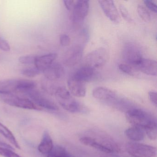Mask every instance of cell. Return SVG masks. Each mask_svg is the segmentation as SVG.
<instances>
[{
  "label": "cell",
  "mask_w": 157,
  "mask_h": 157,
  "mask_svg": "<svg viewBox=\"0 0 157 157\" xmlns=\"http://www.w3.org/2000/svg\"><path fill=\"white\" fill-rule=\"evenodd\" d=\"M126 118L128 123L134 126L146 130L157 125L156 119L147 112L138 108H132L126 113Z\"/></svg>",
  "instance_id": "6da1fadb"
},
{
  "label": "cell",
  "mask_w": 157,
  "mask_h": 157,
  "mask_svg": "<svg viewBox=\"0 0 157 157\" xmlns=\"http://www.w3.org/2000/svg\"><path fill=\"white\" fill-rule=\"evenodd\" d=\"M82 144L95 149L105 153H112L119 150L117 145L114 142L105 140H100L90 136H83L79 140Z\"/></svg>",
  "instance_id": "7a4b0ae2"
},
{
  "label": "cell",
  "mask_w": 157,
  "mask_h": 157,
  "mask_svg": "<svg viewBox=\"0 0 157 157\" xmlns=\"http://www.w3.org/2000/svg\"><path fill=\"white\" fill-rule=\"evenodd\" d=\"M127 152L134 157H156L157 149L155 147L136 142L127 143Z\"/></svg>",
  "instance_id": "3957f363"
},
{
  "label": "cell",
  "mask_w": 157,
  "mask_h": 157,
  "mask_svg": "<svg viewBox=\"0 0 157 157\" xmlns=\"http://www.w3.org/2000/svg\"><path fill=\"white\" fill-rule=\"evenodd\" d=\"M123 58L128 65L136 69L138 64L143 59L142 51L139 47L132 43L126 44L123 50Z\"/></svg>",
  "instance_id": "277c9868"
},
{
  "label": "cell",
  "mask_w": 157,
  "mask_h": 157,
  "mask_svg": "<svg viewBox=\"0 0 157 157\" xmlns=\"http://www.w3.org/2000/svg\"><path fill=\"white\" fill-rule=\"evenodd\" d=\"M108 58L106 49L104 48H97L86 56L85 58V66L92 68H99L104 66Z\"/></svg>",
  "instance_id": "5b68a950"
},
{
  "label": "cell",
  "mask_w": 157,
  "mask_h": 157,
  "mask_svg": "<svg viewBox=\"0 0 157 157\" xmlns=\"http://www.w3.org/2000/svg\"><path fill=\"white\" fill-rule=\"evenodd\" d=\"M37 106L51 111H57L59 110L58 105L52 100L47 97L39 91L34 89L25 94Z\"/></svg>",
  "instance_id": "8992f818"
},
{
  "label": "cell",
  "mask_w": 157,
  "mask_h": 157,
  "mask_svg": "<svg viewBox=\"0 0 157 157\" xmlns=\"http://www.w3.org/2000/svg\"><path fill=\"white\" fill-rule=\"evenodd\" d=\"M2 95V98L3 101L11 106L29 110H38L41 109L40 107L35 104L28 98L20 97L14 94Z\"/></svg>",
  "instance_id": "52a82bcc"
},
{
  "label": "cell",
  "mask_w": 157,
  "mask_h": 157,
  "mask_svg": "<svg viewBox=\"0 0 157 157\" xmlns=\"http://www.w3.org/2000/svg\"><path fill=\"white\" fill-rule=\"evenodd\" d=\"M93 96L95 99L112 105L117 107L121 99H118L116 93L108 88L99 87L93 90Z\"/></svg>",
  "instance_id": "ba28073f"
},
{
  "label": "cell",
  "mask_w": 157,
  "mask_h": 157,
  "mask_svg": "<svg viewBox=\"0 0 157 157\" xmlns=\"http://www.w3.org/2000/svg\"><path fill=\"white\" fill-rule=\"evenodd\" d=\"M57 100L62 108L71 113H83L87 112V108L73 98L71 94Z\"/></svg>",
  "instance_id": "9c48e42d"
},
{
  "label": "cell",
  "mask_w": 157,
  "mask_h": 157,
  "mask_svg": "<svg viewBox=\"0 0 157 157\" xmlns=\"http://www.w3.org/2000/svg\"><path fill=\"white\" fill-rule=\"evenodd\" d=\"M98 2L106 17L113 22L116 24L120 22L119 13L113 1H99Z\"/></svg>",
  "instance_id": "30bf717a"
},
{
  "label": "cell",
  "mask_w": 157,
  "mask_h": 157,
  "mask_svg": "<svg viewBox=\"0 0 157 157\" xmlns=\"http://www.w3.org/2000/svg\"><path fill=\"white\" fill-rule=\"evenodd\" d=\"M90 10V2L79 0L75 2L72 13V19L75 22H80L88 15Z\"/></svg>",
  "instance_id": "8fae6325"
},
{
  "label": "cell",
  "mask_w": 157,
  "mask_h": 157,
  "mask_svg": "<svg viewBox=\"0 0 157 157\" xmlns=\"http://www.w3.org/2000/svg\"><path fill=\"white\" fill-rule=\"evenodd\" d=\"M83 48L80 46H76L71 48L66 53L64 63L69 67L75 66L81 59Z\"/></svg>",
  "instance_id": "7c38bea8"
},
{
  "label": "cell",
  "mask_w": 157,
  "mask_h": 157,
  "mask_svg": "<svg viewBox=\"0 0 157 157\" xmlns=\"http://www.w3.org/2000/svg\"><path fill=\"white\" fill-rule=\"evenodd\" d=\"M42 72L48 80L55 81L61 78L64 76L65 70L61 64L54 62Z\"/></svg>",
  "instance_id": "4fadbf2b"
},
{
  "label": "cell",
  "mask_w": 157,
  "mask_h": 157,
  "mask_svg": "<svg viewBox=\"0 0 157 157\" xmlns=\"http://www.w3.org/2000/svg\"><path fill=\"white\" fill-rule=\"evenodd\" d=\"M82 82L72 76L67 81V86L71 94L77 97H83L86 95V87Z\"/></svg>",
  "instance_id": "5bb4252c"
},
{
  "label": "cell",
  "mask_w": 157,
  "mask_h": 157,
  "mask_svg": "<svg viewBox=\"0 0 157 157\" xmlns=\"http://www.w3.org/2000/svg\"><path fill=\"white\" fill-rule=\"evenodd\" d=\"M20 79H10L0 80V94H13L19 92Z\"/></svg>",
  "instance_id": "9a60e30c"
},
{
  "label": "cell",
  "mask_w": 157,
  "mask_h": 157,
  "mask_svg": "<svg viewBox=\"0 0 157 157\" xmlns=\"http://www.w3.org/2000/svg\"><path fill=\"white\" fill-rule=\"evenodd\" d=\"M57 57L56 53H49L42 56H36L34 65L42 72L47 68L52 65Z\"/></svg>",
  "instance_id": "2e32d148"
},
{
  "label": "cell",
  "mask_w": 157,
  "mask_h": 157,
  "mask_svg": "<svg viewBox=\"0 0 157 157\" xmlns=\"http://www.w3.org/2000/svg\"><path fill=\"white\" fill-rule=\"evenodd\" d=\"M136 69L139 70L144 74L150 76L157 75V61L152 59L143 58L138 64Z\"/></svg>",
  "instance_id": "e0dca14e"
},
{
  "label": "cell",
  "mask_w": 157,
  "mask_h": 157,
  "mask_svg": "<svg viewBox=\"0 0 157 157\" xmlns=\"http://www.w3.org/2000/svg\"><path fill=\"white\" fill-rule=\"evenodd\" d=\"M95 71L94 69L88 66H84L79 69L75 72L73 77L84 83L91 81L94 77Z\"/></svg>",
  "instance_id": "ac0fdd59"
},
{
  "label": "cell",
  "mask_w": 157,
  "mask_h": 157,
  "mask_svg": "<svg viewBox=\"0 0 157 157\" xmlns=\"http://www.w3.org/2000/svg\"><path fill=\"white\" fill-rule=\"evenodd\" d=\"M54 144L52 138L48 131L44 132L41 142L38 146V150L40 153L47 155L54 147Z\"/></svg>",
  "instance_id": "d6986e66"
},
{
  "label": "cell",
  "mask_w": 157,
  "mask_h": 157,
  "mask_svg": "<svg viewBox=\"0 0 157 157\" xmlns=\"http://www.w3.org/2000/svg\"><path fill=\"white\" fill-rule=\"evenodd\" d=\"M126 136L131 140L139 141L143 140L145 138V131L140 128L133 126L127 128L125 131Z\"/></svg>",
  "instance_id": "ffe728a7"
},
{
  "label": "cell",
  "mask_w": 157,
  "mask_h": 157,
  "mask_svg": "<svg viewBox=\"0 0 157 157\" xmlns=\"http://www.w3.org/2000/svg\"><path fill=\"white\" fill-rule=\"evenodd\" d=\"M0 134H2L5 138L7 139L13 146L17 149H21V147L13 136V134L6 126L0 123Z\"/></svg>",
  "instance_id": "44dd1931"
},
{
  "label": "cell",
  "mask_w": 157,
  "mask_h": 157,
  "mask_svg": "<svg viewBox=\"0 0 157 157\" xmlns=\"http://www.w3.org/2000/svg\"><path fill=\"white\" fill-rule=\"evenodd\" d=\"M47 157H74L64 147L60 146H54L50 153Z\"/></svg>",
  "instance_id": "7402d4cb"
},
{
  "label": "cell",
  "mask_w": 157,
  "mask_h": 157,
  "mask_svg": "<svg viewBox=\"0 0 157 157\" xmlns=\"http://www.w3.org/2000/svg\"><path fill=\"white\" fill-rule=\"evenodd\" d=\"M41 72L42 71L35 67L26 68L22 70L21 71V73L23 75L28 78H34L39 75Z\"/></svg>",
  "instance_id": "603a6c76"
},
{
  "label": "cell",
  "mask_w": 157,
  "mask_h": 157,
  "mask_svg": "<svg viewBox=\"0 0 157 157\" xmlns=\"http://www.w3.org/2000/svg\"><path fill=\"white\" fill-rule=\"evenodd\" d=\"M137 11L141 20L146 22L149 21L151 19L150 14L147 9L144 6L141 5H138Z\"/></svg>",
  "instance_id": "cb8c5ba5"
},
{
  "label": "cell",
  "mask_w": 157,
  "mask_h": 157,
  "mask_svg": "<svg viewBox=\"0 0 157 157\" xmlns=\"http://www.w3.org/2000/svg\"><path fill=\"white\" fill-rule=\"evenodd\" d=\"M36 56H21L19 58V61L21 64L24 65H34Z\"/></svg>",
  "instance_id": "d4e9b609"
},
{
  "label": "cell",
  "mask_w": 157,
  "mask_h": 157,
  "mask_svg": "<svg viewBox=\"0 0 157 157\" xmlns=\"http://www.w3.org/2000/svg\"><path fill=\"white\" fill-rule=\"evenodd\" d=\"M119 70L124 73L131 76L135 75V68L126 64H121L118 66Z\"/></svg>",
  "instance_id": "484cf974"
},
{
  "label": "cell",
  "mask_w": 157,
  "mask_h": 157,
  "mask_svg": "<svg viewBox=\"0 0 157 157\" xmlns=\"http://www.w3.org/2000/svg\"><path fill=\"white\" fill-rule=\"evenodd\" d=\"M0 155L4 157H21L12 149L0 147Z\"/></svg>",
  "instance_id": "4316f807"
},
{
  "label": "cell",
  "mask_w": 157,
  "mask_h": 157,
  "mask_svg": "<svg viewBox=\"0 0 157 157\" xmlns=\"http://www.w3.org/2000/svg\"><path fill=\"white\" fill-rule=\"evenodd\" d=\"M119 10L123 18L128 22H131L132 18L126 8L123 4H120L119 6Z\"/></svg>",
  "instance_id": "83f0119b"
},
{
  "label": "cell",
  "mask_w": 157,
  "mask_h": 157,
  "mask_svg": "<svg viewBox=\"0 0 157 157\" xmlns=\"http://www.w3.org/2000/svg\"><path fill=\"white\" fill-rule=\"evenodd\" d=\"M146 134L149 138L154 140L157 138V125L154 126L149 128L145 130Z\"/></svg>",
  "instance_id": "f1b7e54d"
},
{
  "label": "cell",
  "mask_w": 157,
  "mask_h": 157,
  "mask_svg": "<svg viewBox=\"0 0 157 157\" xmlns=\"http://www.w3.org/2000/svg\"><path fill=\"white\" fill-rule=\"evenodd\" d=\"M70 37L67 35L63 34L59 36V42L61 46L64 47L68 46L71 44Z\"/></svg>",
  "instance_id": "f546056e"
},
{
  "label": "cell",
  "mask_w": 157,
  "mask_h": 157,
  "mask_svg": "<svg viewBox=\"0 0 157 157\" xmlns=\"http://www.w3.org/2000/svg\"><path fill=\"white\" fill-rule=\"evenodd\" d=\"M144 3L148 10H150L152 12L157 13V5L153 1L151 0H145L144 1Z\"/></svg>",
  "instance_id": "4dcf8cb0"
},
{
  "label": "cell",
  "mask_w": 157,
  "mask_h": 157,
  "mask_svg": "<svg viewBox=\"0 0 157 157\" xmlns=\"http://www.w3.org/2000/svg\"><path fill=\"white\" fill-rule=\"evenodd\" d=\"M11 48L9 43L2 38H0V49L3 51L9 52Z\"/></svg>",
  "instance_id": "1f68e13d"
},
{
  "label": "cell",
  "mask_w": 157,
  "mask_h": 157,
  "mask_svg": "<svg viewBox=\"0 0 157 157\" xmlns=\"http://www.w3.org/2000/svg\"><path fill=\"white\" fill-rule=\"evenodd\" d=\"M149 99L151 103L157 106V94L156 92L149 91L148 94Z\"/></svg>",
  "instance_id": "d6a6232c"
},
{
  "label": "cell",
  "mask_w": 157,
  "mask_h": 157,
  "mask_svg": "<svg viewBox=\"0 0 157 157\" xmlns=\"http://www.w3.org/2000/svg\"><path fill=\"white\" fill-rule=\"evenodd\" d=\"M64 5L66 7V9L68 10H73L74 8V5H75L76 1H74L73 0H65L63 1Z\"/></svg>",
  "instance_id": "836d02e7"
},
{
  "label": "cell",
  "mask_w": 157,
  "mask_h": 157,
  "mask_svg": "<svg viewBox=\"0 0 157 157\" xmlns=\"http://www.w3.org/2000/svg\"><path fill=\"white\" fill-rule=\"evenodd\" d=\"M0 146L2 147L7 148L10 149H13L12 147H11L9 144H7V143L5 142V141H3L1 139H0Z\"/></svg>",
  "instance_id": "e575fe53"
},
{
  "label": "cell",
  "mask_w": 157,
  "mask_h": 157,
  "mask_svg": "<svg viewBox=\"0 0 157 157\" xmlns=\"http://www.w3.org/2000/svg\"><path fill=\"white\" fill-rule=\"evenodd\" d=\"M115 157V156H109V157Z\"/></svg>",
  "instance_id": "d590c367"
}]
</instances>
